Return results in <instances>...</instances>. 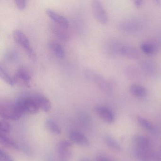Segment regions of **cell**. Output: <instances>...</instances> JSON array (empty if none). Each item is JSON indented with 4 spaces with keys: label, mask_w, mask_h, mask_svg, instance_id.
<instances>
[{
    "label": "cell",
    "mask_w": 161,
    "mask_h": 161,
    "mask_svg": "<svg viewBox=\"0 0 161 161\" xmlns=\"http://www.w3.org/2000/svg\"><path fill=\"white\" fill-rule=\"evenodd\" d=\"M119 52L122 56L129 59H137L140 56L138 51L135 48L130 46H122L120 47Z\"/></svg>",
    "instance_id": "13"
},
{
    "label": "cell",
    "mask_w": 161,
    "mask_h": 161,
    "mask_svg": "<svg viewBox=\"0 0 161 161\" xmlns=\"http://www.w3.org/2000/svg\"><path fill=\"white\" fill-rule=\"evenodd\" d=\"M122 28L127 31H136L139 28V25L137 22L134 21H129L123 23Z\"/></svg>",
    "instance_id": "24"
},
{
    "label": "cell",
    "mask_w": 161,
    "mask_h": 161,
    "mask_svg": "<svg viewBox=\"0 0 161 161\" xmlns=\"http://www.w3.org/2000/svg\"><path fill=\"white\" fill-rule=\"evenodd\" d=\"M69 138L72 143L82 146H87L89 145L88 138L82 133L77 131H73L69 133Z\"/></svg>",
    "instance_id": "10"
},
{
    "label": "cell",
    "mask_w": 161,
    "mask_h": 161,
    "mask_svg": "<svg viewBox=\"0 0 161 161\" xmlns=\"http://www.w3.org/2000/svg\"><path fill=\"white\" fill-rule=\"evenodd\" d=\"M13 37L16 43L25 50L28 56L32 60H35V53L31 47L30 41L26 35L20 30H16L13 32Z\"/></svg>",
    "instance_id": "3"
},
{
    "label": "cell",
    "mask_w": 161,
    "mask_h": 161,
    "mask_svg": "<svg viewBox=\"0 0 161 161\" xmlns=\"http://www.w3.org/2000/svg\"><path fill=\"white\" fill-rule=\"evenodd\" d=\"M60 25H52L51 26L52 32L53 33L58 37L60 40L66 41L69 38L68 34L66 32Z\"/></svg>",
    "instance_id": "17"
},
{
    "label": "cell",
    "mask_w": 161,
    "mask_h": 161,
    "mask_svg": "<svg viewBox=\"0 0 161 161\" xmlns=\"http://www.w3.org/2000/svg\"><path fill=\"white\" fill-rule=\"evenodd\" d=\"M72 142L70 140H62L57 146V153L60 161H70L72 153L71 147Z\"/></svg>",
    "instance_id": "5"
},
{
    "label": "cell",
    "mask_w": 161,
    "mask_h": 161,
    "mask_svg": "<svg viewBox=\"0 0 161 161\" xmlns=\"http://www.w3.org/2000/svg\"><path fill=\"white\" fill-rule=\"evenodd\" d=\"M15 3L19 10H24L26 6V1L25 0H15Z\"/></svg>",
    "instance_id": "27"
},
{
    "label": "cell",
    "mask_w": 161,
    "mask_h": 161,
    "mask_svg": "<svg viewBox=\"0 0 161 161\" xmlns=\"http://www.w3.org/2000/svg\"><path fill=\"white\" fill-rule=\"evenodd\" d=\"M92 11L96 19L102 24H106L108 17L106 11L101 3L99 1H94L92 3Z\"/></svg>",
    "instance_id": "7"
},
{
    "label": "cell",
    "mask_w": 161,
    "mask_h": 161,
    "mask_svg": "<svg viewBox=\"0 0 161 161\" xmlns=\"http://www.w3.org/2000/svg\"><path fill=\"white\" fill-rule=\"evenodd\" d=\"M155 2L157 3V5H161V1H159V0H157V1H155Z\"/></svg>",
    "instance_id": "34"
},
{
    "label": "cell",
    "mask_w": 161,
    "mask_h": 161,
    "mask_svg": "<svg viewBox=\"0 0 161 161\" xmlns=\"http://www.w3.org/2000/svg\"><path fill=\"white\" fill-rule=\"evenodd\" d=\"M48 47L52 52L59 58H64L65 56L64 50L59 43L55 42H49Z\"/></svg>",
    "instance_id": "16"
},
{
    "label": "cell",
    "mask_w": 161,
    "mask_h": 161,
    "mask_svg": "<svg viewBox=\"0 0 161 161\" xmlns=\"http://www.w3.org/2000/svg\"><path fill=\"white\" fill-rule=\"evenodd\" d=\"M135 5L137 8H140L143 5V1L141 0H136L134 2Z\"/></svg>",
    "instance_id": "30"
},
{
    "label": "cell",
    "mask_w": 161,
    "mask_h": 161,
    "mask_svg": "<svg viewBox=\"0 0 161 161\" xmlns=\"http://www.w3.org/2000/svg\"><path fill=\"white\" fill-rule=\"evenodd\" d=\"M45 127L46 129L53 134L59 135L62 133L61 128L58 124L51 119H47L45 121Z\"/></svg>",
    "instance_id": "20"
},
{
    "label": "cell",
    "mask_w": 161,
    "mask_h": 161,
    "mask_svg": "<svg viewBox=\"0 0 161 161\" xmlns=\"http://www.w3.org/2000/svg\"><path fill=\"white\" fill-rule=\"evenodd\" d=\"M95 111L100 118L105 122L112 123L114 121V115L112 110L108 107L100 105L95 108Z\"/></svg>",
    "instance_id": "9"
},
{
    "label": "cell",
    "mask_w": 161,
    "mask_h": 161,
    "mask_svg": "<svg viewBox=\"0 0 161 161\" xmlns=\"http://www.w3.org/2000/svg\"><path fill=\"white\" fill-rule=\"evenodd\" d=\"M135 148L141 149L152 148L151 143L148 138L143 136H136L134 138Z\"/></svg>",
    "instance_id": "14"
},
{
    "label": "cell",
    "mask_w": 161,
    "mask_h": 161,
    "mask_svg": "<svg viewBox=\"0 0 161 161\" xmlns=\"http://www.w3.org/2000/svg\"><path fill=\"white\" fill-rule=\"evenodd\" d=\"M140 48L144 53L148 55H153L157 50L156 45L151 42L142 43L140 46Z\"/></svg>",
    "instance_id": "21"
},
{
    "label": "cell",
    "mask_w": 161,
    "mask_h": 161,
    "mask_svg": "<svg viewBox=\"0 0 161 161\" xmlns=\"http://www.w3.org/2000/svg\"><path fill=\"white\" fill-rule=\"evenodd\" d=\"M11 127L6 120H2L0 121V134H7L11 131Z\"/></svg>",
    "instance_id": "25"
},
{
    "label": "cell",
    "mask_w": 161,
    "mask_h": 161,
    "mask_svg": "<svg viewBox=\"0 0 161 161\" xmlns=\"http://www.w3.org/2000/svg\"><path fill=\"white\" fill-rule=\"evenodd\" d=\"M25 114L15 102H1L0 103V116L3 119L18 120Z\"/></svg>",
    "instance_id": "1"
},
{
    "label": "cell",
    "mask_w": 161,
    "mask_h": 161,
    "mask_svg": "<svg viewBox=\"0 0 161 161\" xmlns=\"http://www.w3.org/2000/svg\"><path fill=\"white\" fill-rule=\"evenodd\" d=\"M16 102L25 114L28 113L33 114L38 113L40 110L33 96L20 98L16 100Z\"/></svg>",
    "instance_id": "4"
},
{
    "label": "cell",
    "mask_w": 161,
    "mask_h": 161,
    "mask_svg": "<svg viewBox=\"0 0 161 161\" xmlns=\"http://www.w3.org/2000/svg\"><path fill=\"white\" fill-rule=\"evenodd\" d=\"M14 80L15 84H16L24 87L31 86V77L29 70L26 68L22 67L19 69L15 73Z\"/></svg>",
    "instance_id": "6"
},
{
    "label": "cell",
    "mask_w": 161,
    "mask_h": 161,
    "mask_svg": "<svg viewBox=\"0 0 161 161\" xmlns=\"http://www.w3.org/2000/svg\"><path fill=\"white\" fill-rule=\"evenodd\" d=\"M156 161H161V148L159 152L156 153Z\"/></svg>",
    "instance_id": "32"
},
{
    "label": "cell",
    "mask_w": 161,
    "mask_h": 161,
    "mask_svg": "<svg viewBox=\"0 0 161 161\" xmlns=\"http://www.w3.org/2000/svg\"><path fill=\"white\" fill-rule=\"evenodd\" d=\"M46 13L48 16L52 20L55 22L57 25H60L62 27L67 28L69 25V22L67 19L65 17L61 15L60 14L56 13L54 11L51 9H47L46 11Z\"/></svg>",
    "instance_id": "11"
},
{
    "label": "cell",
    "mask_w": 161,
    "mask_h": 161,
    "mask_svg": "<svg viewBox=\"0 0 161 161\" xmlns=\"http://www.w3.org/2000/svg\"><path fill=\"white\" fill-rule=\"evenodd\" d=\"M104 141L106 145L112 149L116 151H119L121 150L120 145L111 136H106L104 137Z\"/></svg>",
    "instance_id": "22"
},
{
    "label": "cell",
    "mask_w": 161,
    "mask_h": 161,
    "mask_svg": "<svg viewBox=\"0 0 161 161\" xmlns=\"http://www.w3.org/2000/svg\"><path fill=\"white\" fill-rule=\"evenodd\" d=\"M78 161H92L89 158H87V157H82V158H80Z\"/></svg>",
    "instance_id": "33"
},
{
    "label": "cell",
    "mask_w": 161,
    "mask_h": 161,
    "mask_svg": "<svg viewBox=\"0 0 161 161\" xmlns=\"http://www.w3.org/2000/svg\"><path fill=\"white\" fill-rule=\"evenodd\" d=\"M0 161H15L14 158L3 150H0Z\"/></svg>",
    "instance_id": "26"
},
{
    "label": "cell",
    "mask_w": 161,
    "mask_h": 161,
    "mask_svg": "<svg viewBox=\"0 0 161 161\" xmlns=\"http://www.w3.org/2000/svg\"><path fill=\"white\" fill-rule=\"evenodd\" d=\"M97 161H111L106 157L103 156H99L97 157Z\"/></svg>",
    "instance_id": "31"
},
{
    "label": "cell",
    "mask_w": 161,
    "mask_h": 161,
    "mask_svg": "<svg viewBox=\"0 0 161 161\" xmlns=\"http://www.w3.org/2000/svg\"><path fill=\"white\" fill-rule=\"evenodd\" d=\"M0 143L4 147L14 150H19V145L12 138L6 136L5 135L0 134Z\"/></svg>",
    "instance_id": "15"
},
{
    "label": "cell",
    "mask_w": 161,
    "mask_h": 161,
    "mask_svg": "<svg viewBox=\"0 0 161 161\" xmlns=\"http://www.w3.org/2000/svg\"><path fill=\"white\" fill-rule=\"evenodd\" d=\"M135 154L140 161H156V153L152 149H139L135 148Z\"/></svg>",
    "instance_id": "8"
},
{
    "label": "cell",
    "mask_w": 161,
    "mask_h": 161,
    "mask_svg": "<svg viewBox=\"0 0 161 161\" xmlns=\"http://www.w3.org/2000/svg\"><path fill=\"white\" fill-rule=\"evenodd\" d=\"M37 103L39 109L44 112L48 113L51 110L52 104L50 101L44 95H37L33 96Z\"/></svg>",
    "instance_id": "12"
},
{
    "label": "cell",
    "mask_w": 161,
    "mask_h": 161,
    "mask_svg": "<svg viewBox=\"0 0 161 161\" xmlns=\"http://www.w3.org/2000/svg\"><path fill=\"white\" fill-rule=\"evenodd\" d=\"M0 77L9 85L13 86L15 84L14 78L11 77L2 65L0 66Z\"/></svg>",
    "instance_id": "23"
},
{
    "label": "cell",
    "mask_w": 161,
    "mask_h": 161,
    "mask_svg": "<svg viewBox=\"0 0 161 161\" xmlns=\"http://www.w3.org/2000/svg\"><path fill=\"white\" fill-rule=\"evenodd\" d=\"M137 121L139 125L149 132L152 134L157 133V130L156 127L150 121H149L145 118L140 116L138 117Z\"/></svg>",
    "instance_id": "18"
},
{
    "label": "cell",
    "mask_w": 161,
    "mask_h": 161,
    "mask_svg": "<svg viewBox=\"0 0 161 161\" xmlns=\"http://www.w3.org/2000/svg\"><path fill=\"white\" fill-rule=\"evenodd\" d=\"M9 55H8V58L9 59H10L11 60H14V59H16V58H17V55L16 53L14 51H10L9 52Z\"/></svg>",
    "instance_id": "29"
},
{
    "label": "cell",
    "mask_w": 161,
    "mask_h": 161,
    "mask_svg": "<svg viewBox=\"0 0 161 161\" xmlns=\"http://www.w3.org/2000/svg\"><path fill=\"white\" fill-rule=\"evenodd\" d=\"M130 90L131 93L136 97L143 98L147 94L146 88L140 85L132 84L130 86Z\"/></svg>",
    "instance_id": "19"
},
{
    "label": "cell",
    "mask_w": 161,
    "mask_h": 161,
    "mask_svg": "<svg viewBox=\"0 0 161 161\" xmlns=\"http://www.w3.org/2000/svg\"><path fill=\"white\" fill-rule=\"evenodd\" d=\"M85 75L86 79L97 85L99 88L105 93H110L111 91V86L107 80L98 73L91 69H86L85 71Z\"/></svg>",
    "instance_id": "2"
},
{
    "label": "cell",
    "mask_w": 161,
    "mask_h": 161,
    "mask_svg": "<svg viewBox=\"0 0 161 161\" xmlns=\"http://www.w3.org/2000/svg\"><path fill=\"white\" fill-rule=\"evenodd\" d=\"M143 64H144V69L149 73V72H153V67L150 65L151 64L150 63H145Z\"/></svg>",
    "instance_id": "28"
}]
</instances>
